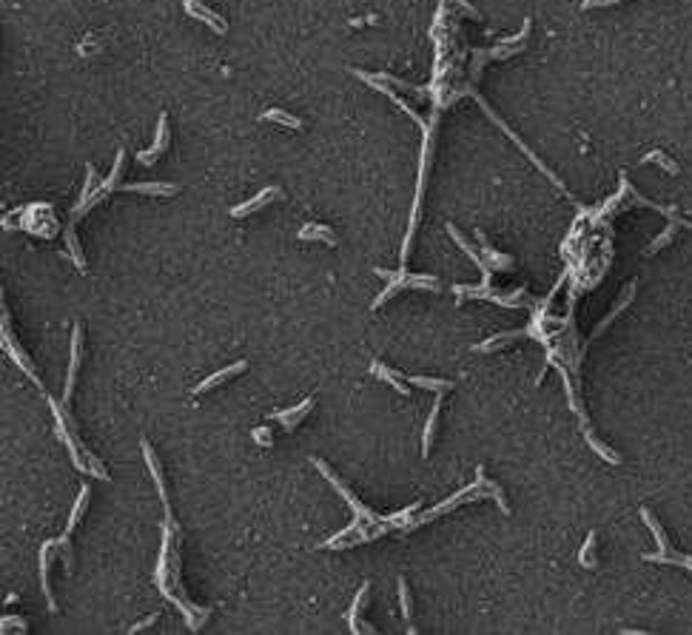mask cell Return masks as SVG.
Returning a JSON list of instances; mask_svg holds the SVG:
<instances>
[{
  "label": "cell",
  "instance_id": "cell-1",
  "mask_svg": "<svg viewBox=\"0 0 692 635\" xmlns=\"http://www.w3.org/2000/svg\"><path fill=\"white\" fill-rule=\"evenodd\" d=\"M311 461H314V468H317V470H319V473H322V476H325V479H328V482H331V484L336 487V493H339V496H342L345 501H348V504L354 507V510H357L359 516H365V519H371V522H373V513L368 510L365 504H359V501H357V496H354V493H351L348 487H345V484H342L339 479H336V473H331V470H328V464H325V461H319V459H311Z\"/></svg>",
  "mask_w": 692,
  "mask_h": 635
},
{
  "label": "cell",
  "instance_id": "cell-2",
  "mask_svg": "<svg viewBox=\"0 0 692 635\" xmlns=\"http://www.w3.org/2000/svg\"><path fill=\"white\" fill-rule=\"evenodd\" d=\"M4 348H6V351H9V356H12V359H15L18 365H20V370H23L26 376H32L37 385H43V382H40V376H37V373H34V368H32V359H29V356H26V354L20 351V345H15V342H12V336H9V319H6V311H4Z\"/></svg>",
  "mask_w": 692,
  "mask_h": 635
},
{
  "label": "cell",
  "instance_id": "cell-3",
  "mask_svg": "<svg viewBox=\"0 0 692 635\" xmlns=\"http://www.w3.org/2000/svg\"><path fill=\"white\" fill-rule=\"evenodd\" d=\"M183 6H186V12L191 15V18H197V20H202V23H208L217 34H226V20L220 18V15H214L211 9H205L202 4H197V0H183Z\"/></svg>",
  "mask_w": 692,
  "mask_h": 635
},
{
  "label": "cell",
  "instance_id": "cell-4",
  "mask_svg": "<svg viewBox=\"0 0 692 635\" xmlns=\"http://www.w3.org/2000/svg\"><path fill=\"white\" fill-rule=\"evenodd\" d=\"M165 146H168V117L162 114L160 117V123H157V140H154V146L151 148H146V151H140L137 154V160L143 162V165H151L162 151H165Z\"/></svg>",
  "mask_w": 692,
  "mask_h": 635
},
{
  "label": "cell",
  "instance_id": "cell-5",
  "mask_svg": "<svg viewBox=\"0 0 692 635\" xmlns=\"http://www.w3.org/2000/svg\"><path fill=\"white\" fill-rule=\"evenodd\" d=\"M57 547V541H46L40 547V584H43V592L49 599V610H57L55 599H52V587H49V561H52V550Z\"/></svg>",
  "mask_w": 692,
  "mask_h": 635
},
{
  "label": "cell",
  "instance_id": "cell-6",
  "mask_svg": "<svg viewBox=\"0 0 692 635\" xmlns=\"http://www.w3.org/2000/svg\"><path fill=\"white\" fill-rule=\"evenodd\" d=\"M448 231H450V237H453V239L459 242V248H462V251L467 253V257H470V260H473L476 265H479V271L485 274V288H490V268H487V263L482 260V253L476 251V248H473V245H470V242H467V239H464V237L459 234V228H456V225H448Z\"/></svg>",
  "mask_w": 692,
  "mask_h": 635
},
{
  "label": "cell",
  "instance_id": "cell-7",
  "mask_svg": "<svg viewBox=\"0 0 692 635\" xmlns=\"http://www.w3.org/2000/svg\"><path fill=\"white\" fill-rule=\"evenodd\" d=\"M77 365H80V325H74V333H71V365H69V379H66L63 402H69V399H71L74 379H77Z\"/></svg>",
  "mask_w": 692,
  "mask_h": 635
},
{
  "label": "cell",
  "instance_id": "cell-8",
  "mask_svg": "<svg viewBox=\"0 0 692 635\" xmlns=\"http://www.w3.org/2000/svg\"><path fill=\"white\" fill-rule=\"evenodd\" d=\"M242 370H245V362H234V365H228V368H223V370H217V373H211L208 379H202V382L194 388V393H205V391H211L214 385L226 382V379H231V376H237V373H242Z\"/></svg>",
  "mask_w": 692,
  "mask_h": 635
},
{
  "label": "cell",
  "instance_id": "cell-9",
  "mask_svg": "<svg viewBox=\"0 0 692 635\" xmlns=\"http://www.w3.org/2000/svg\"><path fill=\"white\" fill-rule=\"evenodd\" d=\"M282 191L279 188H263L254 200H248V202H242V205H237V208H231V217H245V214H254V211H259L263 208V202H268L271 197H279Z\"/></svg>",
  "mask_w": 692,
  "mask_h": 635
},
{
  "label": "cell",
  "instance_id": "cell-10",
  "mask_svg": "<svg viewBox=\"0 0 692 635\" xmlns=\"http://www.w3.org/2000/svg\"><path fill=\"white\" fill-rule=\"evenodd\" d=\"M311 407H314V399H305V402H302L299 407H293V410H277V413H274V419H277V421H282L285 431H293V428L299 425V421L308 416V410H311Z\"/></svg>",
  "mask_w": 692,
  "mask_h": 635
},
{
  "label": "cell",
  "instance_id": "cell-11",
  "mask_svg": "<svg viewBox=\"0 0 692 635\" xmlns=\"http://www.w3.org/2000/svg\"><path fill=\"white\" fill-rule=\"evenodd\" d=\"M120 191H140V194H177V183H128Z\"/></svg>",
  "mask_w": 692,
  "mask_h": 635
},
{
  "label": "cell",
  "instance_id": "cell-12",
  "mask_svg": "<svg viewBox=\"0 0 692 635\" xmlns=\"http://www.w3.org/2000/svg\"><path fill=\"white\" fill-rule=\"evenodd\" d=\"M439 407H442V393L436 396L434 407H430V416H427V425H424V439H422V453L427 456L430 453V445H434V436H436V421H439Z\"/></svg>",
  "mask_w": 692,
  "mask_h": 635
},
{
  "label": "cell",
  "instance_id": "cell-13",
  "mask_svg": "<svg viewBox=\"0 0 692 635\" xmlns=\"http://www.w3.org/2000/svg\"><path fill=\"white\" fill-rule=\"evenodd\" d=\"M143 456H146V461H148V470H151V476H154V484H157V490H160V498L165 501V482H162V470H160V461L154 459V453H151L148 442H143ZM165 504H168V501H165Z\"/></svg>",
  "mask_w": 692,
  "mask_h": 635
},
{
  "label": "cell",
  "instance_id": "cell-14",
  "mask_svg": "<svg viewBox=\"0 0 692 635\" xmlns=\"http://www.w3.org/2000/svg\"><path fill=\"white\" fill-rule=\"evenodd\" d=\"M368 589H371V584L365 581L362 584V589L357 592V599H354V604H351V610L345 613V618H348V624H351V632H362V624L357 621V613H359V607L365 604V596H368Z\"/></svg>",
  "mask_w": 692,
  "mask_h": 635
},
{
  "label": "cell",
  "instance_id": "cell-15",
  "mask_svg": "<svg viewBox=\"0 0 692 635\" xmlns=\"http://www.w3.org/2000/svg\"><path fill=\"white\" fill-rule=\"evenodd\" d=\"M299 239H322L328 245H336V237H333V231L328 225H305L299 231Z\"/></svg>",
  "mask_w": 692,
  "mask_h": 635
},
{
  "label": "cell",
  "instance_id": "cell-16",
  "mask_svg": "<svg viewBox=\"0 0 692 635\" xmlns=\"http://www.w3.org/2000/svg\"><path fill=\"white\" fill-rule=\"evenodd\" d=\"M371 370H373V376H379V379H385V382H387V385H391L394 391H399V393H405V396L410 393V388H405V382H399V379H396V373H394V370H387L385 365H379V362H373V365H371Z\"/></svg>",
  "mask_w": 692,
  "mask_h": 635
},
{
  "label": "cell",
  "instance_id": "cell-17",
  "mask_svg": "<svg viewBox=\"0 0 692 635\" xmlns=\"http://www.w3.org/2000/svg\"><path fill=\"white\" fill-rule=\"evenodd\" d=\"M89 496H92V493H89V487H83V490H80V498H77L74 510H71V516H69V524H66V530H63L66 536H71V530L77 527V522H80V516H83V510H85V504H89Z\"/></svg>",
  "mask_w": 692,
  "mask_h": 635
},
{
  "label": "cell",
  "instance_id": "cell-18",
  "mask_svg": "<svg viewBox=\"0 0 692 635\" xmlns=\"http://www.w3.org/2000/svg\"><path fill=\"white\" fill-rule=\"evenodd\" d=\"M410 385L424 388V391H436V393H445V391H450V388H453V385L448 382V379H427V376H413V379H410Z\"/></svg>",
  "mask_w": 692,
  "mask_h": 635
},
{
  "label": "cell",
  "instance_id": "cell-19",
  "mask_svg": "<svg viewBox=\"0 0 692 635\" xmlns=\"http://www.w3.org/2000/svg\"><path fill=\"white\" fill-rule=\"evenodd\" d=\"M263 120H274V123H279V125H291V129H302V120H299V117H293V114H288V111H282V109H268V111L263 114Z\"/></svg>",
  "mask_w": 692,
  "mask_h": 635
},
{
  "label": "cell",
  "instance_id": "cell-20",
  "mask_svg": "<svg viewBox=\"0 0 692 635\" xmlns=\"http://www.w3.org/2000/svg\"><path fill=\"white\" fill-rule=\"evenodd\" d=\"M593 553H595V530H590V533H587V541H584V547H581V556H579V561H581L587 570H593V567L598 564Z\"/></svg>",
  "mask_w": 692,
  "mask_h": 635
},
{
  "label": "cell",
  "instance_id": "cell-21",
  "mask_svg": "<svg viewBox=\"0 0 692 635\" xmlns=\"http://www.w3.org/2000/svg\"><path fill=\"white\" fill-rule=\"evenodd\" d=\"M479 239H482V251H485V257H487L496 268H510V265H513V260H510V257H504V253H499L496 248H490V245H487L485 234H479Z\"/></svg>",
  "mask_w": 692,
  "mask_h": 635
},
{
  "label": "cell",
  "instance_id": "cell-22",
  "mask_svg": "<svg viewBox=\"0 0 692 635\" xmlns=\"http://www.w3.org/2000/svg\"><path fill=\"white\" fill-rule=\"evenodd\" d=\"M641 162H658V165L664 168L667 174H678V165H675V162H672V160H670V157H667L664 151H658V148H656V151H650V154H646V157H644Z\"/></svg>",
  "mask_w": 692,
  "mask_h": 635
},
{
  "label": "cell",
  "instance_id": "cell-23",
  "mask_svg": "<svg viewBox=\"0 0 692 635\" xmlns=\"http://www.w3.org/2000/svg\"><path fill=\"white\" fill-rule=\"evenodd\" d=\"M405 279H408L405 274H399L396 279H391V285H387V288H385V291H382V293L376 296V300H373V308H379L382 302H387V300H391V293H394V291H399V288H405Z\"/></svg>",
  "mask_w": 692,
  "mask_h": 635
},
{
  "label": "cell",
  "instance_id": "cell-24",
  "mask_svg": "<svg viewBox=\"0 0 692 635\" xmlns=\"http://www.w3.org/2000/svg\"><path fill=\"white\" fill-rule=\"evenodd\" d=\"M95 183H97L95 165H85V186H83V194H80V205H83V202H89V197L95 194Z\"/></svg>",
  "mask_w": 692,
  "mask_h": 635
},
{
  "label": "cell",
  "instance_id": "cell-25",
  "mask_svg": "<svg viewBox=\"0 0 692 635\" xmlns=\"http://www.w3.org/2000/svg\"><path fill=\"white\" fill-rule=\"evenodd\" d=\"M675 228H678V223H670V225L664 228V234H661V237H656V239L650 242V248H646V253H656V251H661V248H664V245H667V242L672 239Z\"/></svg>",
  "mask_w": 692,
  "mask_h": 635
},
{
  "label": "cell",
  "instance_id": "cell-26",
  "mask_svg": "<svg viewBox=\"0 0 692 635\" xmlns=\"http://www.w3.org/2000/svg\"><path fill=\"white\" fill-rule=\"evenodd\" d=\"M405 288H439V279L436 277H408L405 279Z\"/></svg>",
  "mask_w": 692,
  "mask_h": 635
},
{
  "label": "cell",
  "instance_id": "cell-27",
  "mask_svg": "<svg viewBox=\"0 0 692 635\" xmlns=\"http://www.w3.org/2000/svg\"><path fill=\"white\" fill-rule=\"evenodd\" d=\"M399 604H402V615H405V621H410L413 615H410V592H408V584H405V578H399Z\"/></svg>",
  "mask_w": 692,
  "mask_h": 635
},
{
  "label": "cell",
  "instance_id": "cell-28",
  "mask_svg": "<svg viewBox=\"0 0 692 635\" xmlns=\"http://www.w3.org/2000/svg\"><path fill=\"white\" fill-rule=\"evenodd\" d=\"M584 436H587V445H590V447H593V450H595V453H598L601 459H607V461H618V456H616L613 450H607V447H604V445H601L598 439H593L590 433H584Z\"/></svg>",
  "mask_w": 692,
  "mask_h": 635
},
{
  "label": "cell",
  "instance_id": "cell-29",
  "mask_svg": "<svg viewBox=\"0 0 692 635\" xmlns=\"http://www.w3.org/2000/svg\"><path fill=\"white\" fill-rule=\"evenodd\" d=\"M9 629H18V632H26L29 627H26V624H23L20 618L15 621V618H9V615H6V618H4V632H9Z\"/></svg>",
  "mask_w": 692,
  "mask_h": 635
},
{
  "label": "cell",
  "instance_id": "cell-30",
  "mask_svg": "<svg viewBox=\"0 0 692 635\" xmlns=\"http://www.w3.org/2000/svg\"><path fill=\"white\" fill-rule=\"evenodd\" d=\"M254 439H256L259 445H271V442H274V439H271V433H268L265 428H256V431H254Z\"/></svg>",
  "mask_w": 692,
  "mask_h": 635
},
{
  "label": "cell",
  "instance_id": "cell-31",
  "mask_svg": "<svg viewBox=\"0 0 692 635\" xmlns=\"http://www.w3.org/2000/svg\"><path fill=\"white\" fill-rule=\"evenodd\" d=\"M607 4H618V0H584L581 9H593V6H607Z\"/></svg>",
  "mask_w": 692,
  "mask_h": 635
},
{
  "label": "cell",
  "instance_id": "cell-32",
  "mask_svg": "<svg viewBox=\"0 0 692 635\" xmlns=\"http://www.w3.org/2000/svg\"><path fill=\"white\" fill-rule=\"evenodd\" d=\"M154 618H157V615H148L146 621H140V624H134V627H132V632H140V629H146V627H151V624H154Z\"/></svg>",
  "mask_w": 692,
  "mask_h": 635
}]
</instances>
